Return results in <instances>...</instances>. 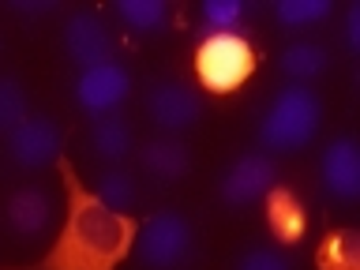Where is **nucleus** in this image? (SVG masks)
I'll return each mask as SVG.
<instances>
[{
    "mask_svg": "<svg viewBox=\"0 0 360 270\" xmlns=\"http://www.w3.org/2000/svg\"><path fill=\"white\" fill-rule=\"evenodd\" d=\"M64 135L56 128L53 117H41V112H27V120L15 124L8 131V154L19 169H45L60 158Z\"/></svg>",
    "mask_w": 360,
    "mask_h": 270,
    "instance_id": "obj_5",
    "label": "nucleus"
},
{
    "mask_svg": "<svg viewBox=\"0 0 360 270\" xmlns=\"http://www.w3.org/2000/svg\"><path fill=\"white\" fill-rule=\"evenodd\" d=\"M191 255V221L180 210L150 214L135 233V259L143 270H176Z\"/></svg>",
    "mask_w": 360,
    "mask_h": 270,
    "instance_id": "obj_4",
    "label": "nucleus"
},
{
    "mask_svg": "<svg viewBox=\"0 0 360 270\" xmlns=\"http://www.w3.org/2000/svg\"><path fill=\"white\" fill-rule=\"evenodd\" d=\"M8 8L15 11V15L38 19V15H53V11H56V0H8Z\"/></svg>",
    "mask_w": 360,
    "mask_h": 270,
    "instance_id": "obj_23",
    "label": "nucleus"
},
{
    "mask_svg": "<svg viewBox=\"0 0 360 270\" xmlns=\"http://www.w3.org/2000/svg\"><path fill=\"white\" fill-rule=\"evenodd\" d=\"M53 221V199L41 188H19L8 199V225L15 236H41Z\"/></svg>",
    "mask_w": 360,
    "mask_h": 270,
    "instance_id": "obj_11",
    "label": "nucleus"
},
{
    "mask_svg": "<svg viewBox=\"0 0 360 270\" xmlns=\"http://www.w3.org/2000/svg\"><path fill=\"white\" fill-rule=\"evenodd\" d=\"M319 266L323 270H360L356 259V233H334L319 248Z\"/></svg>",
    "mask_w": 360,
    "mask_h": 270,
    "instance_id": "obj_19",
    "label": "nucleus"
},
{
    "mask_svg": "<svg viewBox=\"0 0 360 270\" xmlns=\"http://www.w3.org/2000/svg\"><path fill=\"white\" fill-rule=\"evenodd\" d=\"M345 45H349V53L360 49V4H349L345 11Z\"/></svg>",
    "mask_w": 360,
    "mask_h": 270,
    "instance_id": "obj_24",
    "label": "nucleus"
},
{
    "mask_svg": "<svg viewBox=\"0 0 360 270\" xmlns=\"http://www.w3.org/2000/svg\"><path fill=\"white\" fill-rule=\"evenodd\" d=\"M255 72V49L240 34H210L195 49V75L210 94H233Z\"/></svg>",
    "mask_w": 360,
    "mask_h": 270,
    "instance_id": "obj_3",
    "label": "nucleus"
},
{
    "mask_svg": "<svg viewBox=\"0 0 360 270\" xmlns=\"http://www.w3.org/2000/svg\"><path fill=\"white\" fill-rule=\"evenodd\" d=\"M319 117H323V105L308 86L304 83L285 86L274 98V105L263 117V124H259V143L270 146V150H281V154L300 150L319 131Z\"/></svg>",
    "mask_w": 360,
    "mask_h": 270,
    "instance_id": "obj_2",
    "label": "nucleus"
},
{
    "mask_svg": "<svg viewBox=\"0 0 360 270\" xmlns=\"http://www.w3.org/2000/svg\"><path fill=\"white\" fill-rule=\"evenodd\" d=\"M90 146H94L98 158L105 162H124L131 150V128L124 117H101L90 131Z\"/></svg>",
    "mask_w": 360,
    "mask_h": 270,
    "instance_id": "obj_14",
    "label": "nucleus"
},
{
    "mask_svg": "<svg viewBox=\"0 0 360 270\" xmlns=\"http://www.w3.org/2000/svg\"><path fill=\"white\" fill-rule=\"evenodd\" d=\"M274 176H278V169L266 154H244L225 169L218 195H221L225 207H248V202H255L259 195H266L270 184H274Z\"/></svg>",
    "mask_w": 360,
    "mask_h": 270,
    "instance_id": "obj_7",
    "label": "nucleus"
},
{
    "mask_svg": "<svg viewBox=\"0 0 360 270\" xmlns=\"http://www.w3.org/2000/svg\"><path fill=\"white\" fill-rule=\"evenodd\" d=\"M139 162L143 169L150 173L154 180H162V184H173V180H184L191 173V150L180 139H150L139 150Z\"/></svg>",
    "mask_w": 360,
    "mask_h": 270,
    "instance_id": "obj_12",
    "label": "nucleus"
},
{
    "mask_svg": "<svg viewBox=\"0 0 360 270\" xmlns=\"http://www.w3.org/2000/svg\"><path fill=\"white\" fill-rule=\"evenodd\" d=\"M117 15L128 22L131 30H162L165 19H169V8L162 0H120L117 4Z\"/></svg>",
    "mask_w": 360,
    "mask_h": 270,
    "instance_id": "obj_17",
    "label": "nucleus"
},
{
    "mask_svg": "<svg viewBox=\"0 0 360 270\" xmlns=\"http://www.w3.org/2000/svg\"><path fill=\"white\" fill-rule=\"evenodd\" d=\"M326 49L323 45H311V41H297V45H289L285 53H281V72H285L289 79H297V83H304V79H315V75H323V68H326Z\"/></svg>",
    "mask_w": 360,
    "mask_h": 270,
    "instance_id": "obj_16",
    "label": "nucleus"
},
{
    "mask_svg": "<svg viewBox=\"0 0 360 270\" xmlns=\"http://www.w3.org/2000/svg\"><path fill=\"white\" fill-rule=\"evenodd\" d=\"M27 120V90L15 75H0V135Z\"/></svg>",
    "mask_w": 360,
    "mask_h": 270,
    "instance_id": "obj_18",
    "label": "nucleus"
},
{
    "mask_svg": "<svg viewBox=\"0 0 360 270\" xmlns=\"http://www.w3.org/2000/svg\"><path fill=\"white\" fill-rule=\"evenodd\" d=\"M202 15H207V22L218 34H233V27L244 15V4L240 0H207V4H202Z\"/></svg>",
    "mask_w": 360,
    "mask_h": 270,
    "instance_id": "obj_21",
    "label": "nucleus"
},
{
    "mask_svg": "<svg viewBox=\"0 0 360 270\" xmlns=\"http://www.w3.org/2000/svg\"><path fill=\"white\" fill-rule=\"evenodd\" d=\"M270 229H274L285 244L304 236V207L289 188H270V207H266Z\"/></svg>",
    "mask_w": 360,
    "mask_h": 270,
    "instance_id": "obj_13",
    "label": "nucleus"
},
{
    "mask_svg": "<svg viewBox=\"0 0 360 270\" xmlns=\"http://www.w3.org/2000/svg\"><path fill=\"white\" fill-rule=\"evenodd\" d=\"M128 90H131L128 72H124L120 64H112V60L98 64V68H86V72L75 79V101L86 112H94V117L112 112L124 98H128Z\"/></svg>",
    "mask_w": 360,
    "mask_h": 270,
    "instance_id": "obj_8",
    "label": "nucleus"
},
{
    "mask_svg": "<svg viewBox=\"0 0 360 270\" xmlns=\"http://www.w3.org/2000/svg\"><path fill=\"white\" fill-rule=\"evenodd\" d=\"M64 49L86 72V68L109 64L112 34H109V27L98 15H90V11H75V15L68 19V27H64Z\"/></svg>",
    "mask_w": 360,
    "mask_h": 270,
    "instance_id": "obj_9",
    "label": "nucleus"
},
{
    "mask_svg": "<svg viewBox=\"0 0 360 270\" xmlns=\"http://www.w3.org/2000/svg\"><path fill=\"white\" fill-rule=\"evenodd\" d=\"M68 188V214L60 225L56 244L45 252L38 263L8 266V270H117L124 255L135 248L139 221L128 214H117L90 191L68 158H56Z\"/></svg>",
    "mask_w": 360,
    "mask_h": 270,
    "instance_id": "obj_1",
    "label": "nucleus"
},
{
    "mask_svg": "<svg viewBox=\"0 0 360 270\" xmlns=\"http://www.w3.org/2000/svg\"><path fill=\"white\" fill-rule=\"evenodd\" d=\"M236 270H292V266L278 248H252V252H244Z\"/></svg>",
    "mask_w": 360,
    "mask_h": 270,
    "instance_id": "obj_22",
    "label": "nucleus"
},
{
    "mask_svg": "<svg viewBox=\"0 0 360 270\" xmlns=\"http://www.w3.org/2000/svg\"><path fill=\"white\" fill-rule=\"evenodd\" d=\"M323 184L334 199H342V202H353L360 195V150H356V143L349 139V135H342V139H334L330 146H326Z\"/></svg>",
    "mask_w": 360,
    "mask_h": 270,
    "instance_id": "obj_10",
    "label": "nucleus"
},
{
    "mask_svg": "<svg viewBox=\"0 0 360 270\" xmlns=\"http://www.w3.org/2000/svg\"><path fill=\"white\" fill-rule=\"evenodd\" d=\"M94 195L105 202L109 210L128 214L135 207V199H139V188H135V176L131 173H124V169H105V173L98 176Z\"/></svg>",
    "mask_w": 360,
    "mask_h": 270,
    "instance_id": "obj_15",
    "label": "nucleus"
},
{
    "mask_svg": "<svg viewBox=\"0 0 360 270\" xmlns=\"http://www.w3.org/2000/svg\"><path fill=\"white\" fill-rule=\"evenodd\" d=\"M146 112L162 131H188L202 117V98L188 83L176 79H154L146 86Z\"/></svg>",
    "mask_w": 360,
    "mask_h": 270,
    "instance_id": "obj_6",
    "label": "nucleus"
},
{
    "mask_svg": "<svg viewBox=\"0 0 360 270\" xmlns=\"http://www.w3.org/2000/svg\"><path fill=\"white\" fill-rule=\"evenodd\" d=\"M330 0H278L274 15L281 27H304V22H319L330 15Z\"/></svg>",
    "mask_w": 360,
    "mask_h": 270,
    "instance_id": "obj_20",
    "label": "nucleus"
}]
</instances>
